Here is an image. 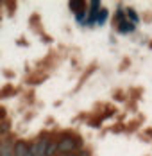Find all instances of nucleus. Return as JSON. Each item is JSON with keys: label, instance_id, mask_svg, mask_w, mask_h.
Returning a JSON list of instances; mask_svg holds the SVG:
<instances>
[{"label": "nucleus", "instance_id": "6", "mask_svg": "<svg viewBox=\"0 0 152 156\" xmlns=\"http://www.w3.org/2000/svg\"><path fill=\"white\" fill-rule=\"evenodd\" d=\"M107 15H109V11L102 7V9L97 13V25H104V23H106V20H107Z\"/></svg>", "mask_w": 152, "mask_h": 156}, {"label": "nucleus", "instance_id": "1", "mask_svg": "<svg viewBox=\"0 0 152 156\" xmlns=\"http://www.w3.org/2000/svg\"><path fill=\"white\" fill-rule=\"evenodd\" d=\"M79 149H81V144H79V140H74L72 135L63 133L59 136V140H57V153L59 154H74Z\"/></svg>", "mask_w": 152, "mask_h": 156}, {"label": "nucleus", "instance_id": "4", "mask_svg": "<svg viewBox=\"0 0 152 156\" xmlns=\"http://www.w3.org/2000/svg\"><path fill=\"white\" fill-rule=\"evenodd\" d=\"M68 7L72 9V13L79 15L81 11H84V9H86V4H84L82 0H74V2H70V4H68Z\"/></svg>", "mask_w": 152, "mask_h": 156}, {"label": "nucleus", "instance_id": "11", "mask_svg": "<svg viewBox=\"0 0 152 156\" xmlns=\"http://www.w3.org/2000/svg\"><path fill=\"white\" fill-rule=\"evenodd\" d=\"M75 156H90V151L88 149H79L75 153Z\"/></svg>", "mask_w": 152, "mask_h": 156}, {"label": "nucleus", "instance_id": "2", "mask_svg": "<svg viewBox=\"0 0 152 156\" xmlns=\"http://www.w3.org/2000/svg\"><path fill=\"white\" fill-rule=\"evenodd\" d=\"M13 153H15V156H27L30 153L29 144L25 140H16L13 145Z\"/></svg>", "mask_w": 152, "mask_h": 156}, {"label": "nucleus", "instance_id": "8", "mask_svg": "<svg viewBox=\"0 0 152 156\" xmlns=\"http://www.w3.org/2000/svg\"><path fill=\"white\" fill-rule=\"evenodd\" d=\"M0 156H15L13 145H11V144H4V145H2V151H0Z\"/></svg>", "mask_w": 152, "mask_h": 156}, {"label": "nucleus", "instance_id": "12", "mask_svg": "<svg viewBox=\"0 0 152 156\" xmlns=\"http://www.w3.org/2000/svg\"><path fill=\"white\" fill-rule=\"evenodd\" d=\"M2 145H4V144H2V142H0V151H2Z\"/></svg>", "mask_w": 152, "mask_h": 156}, {"label": "nucleus", "instance_id": "5", "mask_svg": "<svg viewBox=\"0 0 152 156\" xmlns=\"http://www.w3.org/2000/svg\"><path fill=\"white\" fill-rule=\"evenodd\" d=\"M125 20L136 25L138 22H140V16L136 15V11H134V9H131V7H127V9H125Z\"/></svg>", "mask_w": 152, "mask_h": 156}, {"label": "nucleus", "instance_id": "3", "mask_svg": "<svg viewBox=\"0 0 152 156\" xmlns=\"http://www.w3.org/2000/svg\"><path fill=\"white\" fill-rule=\"evenodd\" d=\"M116 29H118V32H122V34H127V32L134 31V29H136V25H134V23H131V22H127V20H123L120 25H116Z\"/></svg>", "mask_w": 152, "mask_h": 156}, {"label": "nucleus", "instance_id": "9", "mask_svg": "<svg viewBox=\"0 0 152 156\" xmlns=\"http://www.w3.org/2000/svg\"><path fill=\"white\" fill-rule=\"evenodd\" d=\"M123 20H125V11H122V7H118V11L115 15V25H120Z\"/></svg>", "mask_w": 152, "mask_h": 156}, {"label": "nucleus", "instance_id": "7", "mask_svg": "<svg viewBox=\"0 0 152 156\" xmlns=\"http://www.w3.org/2000/svg\"><path fill=\"white\" fill-rule=\"evenodd\" d=\"M56 154H57V140H50L45 156H56Z\"/></svg>", "mask_w": 152, "mask_h": 156}, {"label": "nucleus", "instance_id": "10", "mask_svg": "<svg viewBox=\"0 0 152 156\" xmlns=\"http://www.w3.org/2000/svg\"><path fill=\"white\" fill-rule=\"evenodd\" d=\"M7 133H9V126L5 124V122H4V124H0V135L4 136V135H7Z\"/></svg>", "mask_w": 152, "mask_h": 156}]
</instances>
